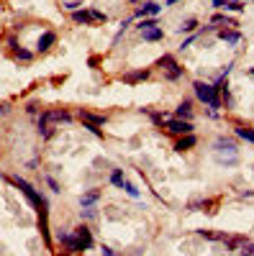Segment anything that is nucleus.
I'll list each match as a JSON object with an SVG mask.
<instances>
[{
  "mask_svg": "<svg viewBox=\"0 0 254 256\" xmlns=\"http://www.w3.org/2000/svg\"><path fill=\"white\" fill-rule=\"evenodd\" d=\"M213 159L223 164V167H237L239 164V149L231 139H216L213 141Z\"/></svg>",
  "mask_w": 254,
  "mask_h": 256,
  "instance_id": "nucleus-1",
  "label": "nucleus"
},
{
  "mask_svg": "<svg viewBox=\"0 0 254 256\" xmlns=\"http://www.w3.org/2000/svg\"><path fill=\"white\" fill-rule=\"evenodd\" d=\"M8 179H11L18 190H21V195H23V197H26V200H29V203L36 208V213H41V210H49L47 197H44L41 192L31 185V182H26V179H21V177H8Z\"/></svg>",
  "mask_w": 254,
  "mask_h": 256,
  "instance_id": "nucleus-2",
  "label": "nucleus"
},
{
  "mask_svg": "<svg viewBox=\"0 0 254 256\" xmlns=\"http://www.w3.org/2000/svg\"><path fill=\"white\" fill-rule=\"evenodd\" d=\"M193 90H195L198 100H201V103H205L208 108H213V111H219V108H221V95H219V90H216L211 82L195 80V82H193Z\"/></svg>",
  "mask_w": 254,
  "mask_h": 256,
  "instance_id": "nucleus-3",
  "label": "nucleus"
},
{
  "mask_svg": "<svg viewBox=\"0 0 254 256\" xmlns=\"http://www.w3.org/2000/svg\"><path fill=\"white\" fill-rule=\"evenodd\" d=\"M72 21L83 26H93V23H105L108 16L103 11H98V8H80V11L72 13Z\"/></svg>",
  "mask_w": 254,
  "mask_h": 256,
  "instance_id": "nucleus-4",
  "label": "nucleus"
},
{
  "mask_svg": "<svg viewBox=\"0 0 254 256\" xmlns=\"http://www.w3.org/2000/svg\"><path fill=\"white\" fill-rule=\"evenodd\" d=\"M157 67L165 69V77H167V80H172V82L180 80V77L185 75V69L175 62V57H172V54H165V57H159V59H157Z\"/></svg>",
  "mask_w": 254,
  "mask_h": 256,
  "instance_id": "nucleus-5",
  "label": "nucleus"
},
{
  "mask_svg": "<svg viewBox=\"0 0 254 256\" xmlns=\"http://www.w3.org/2000/svg\"><path fill=\"white\" fill-rule=\"evenodd\" d=\"M72 121V115L69 111H65V108H49V111H44L41 118H39V123L41 126H51V123H69Z\"/></svg>",
  "mask_w": 254,
  "mask_h": 256,
  "instance_id": "nucleus-6",
  "label": "nucleus"
},
{
  "mask_svg": "<svg viewBox=\"0 0 254 256\" xmlns=\"http://www.w3.org/2000/svg\"><path fill=\"white\" fill-rule=\"evenodd\" d=\"M72 233H75V239H77V249H80V254L87 251V249H93V243H95V241H93V231H90L85 223H80Z\"/></svg>",
  "mask_w": 254,
  "mask_h": 256,
  "instance_id": "nucleus-7",
  "label": "nucleus"
},
{
  "mask_svg": "<svg viewBox=\"0 0 254 256\" xmlns=\"http://www.w3.org/2000/svg\"><path fill=\"white\" fill-rule=\"evenodd\" d=\"M165 128H167L169 133H177V136L193 133V123H190V121H183V118H167V121H165Z\"/></svg>",
  "mask_w": 254,
  "mask_h": 256,
  "instance_id": "nucleus-8",
  "label": "nucleus"
},
{
  "mask_svg": "<svg viewBox=\"0 0 254 256\" xmlns=\"http://www.w3.org/2000/svg\"><path fill=\"white\" fill-rule=\"evenodd\" d=\"M57 241H59L62 246H65L67 251H72V254H80L75 233H72V231H67V228H59V231H57Z\"/></svg>",
  "mask_w": 254,
  "mask_h": 256,
  "instance_id": "nucleus-9",
  "label": "nucleus"
},
{
  "mask_svg": "<svg viewBox=\"0 0 254 256\" xmlns=\"http://www.w3.org/2000/svg\"><path fill=\"white\" fill-rule=\"evenodd\" d=\"M54 44H57V33H54V31H44L39 36V41H36V51L44 54V51H49Z\"/></svg>",
  "mask_w": 254,
  "mask_h": 256,
  "instance_id": "nucleus-10",
  "label": "nucleus"
},
{
  "mask_svg": "<svg viewBox=\"0 0 254 256\" xmlns=\"http://www.w3.org/2000/svg\"><path fill=\"white\" fill-rule=\"evenodd\" d=\"M159 11H162V3H144L139 11L134 13V18H154Z\"/></svg>",
  "mask_w": 254,
  "mask_h": 256,
  "instance_id": "nucleus-11",
  "label": "nucleus"
},
{
  "mask_svg": "<svg viewBox=\"0 0 254 256\" xmlns=\"http://www.w3.org/2000/svg\"><path fill=\"white\" fill-rule=\"evenodd\" d=\"M80 121L85 126H105V115H98V113H90V111H80Z\"/></svg>",
  "mask_w": 254,
  "mask_h": 256,
  "instance_id": "nucleus-12",
  "label": "nucleus"
},
{
  "mask_svg": "<svg viewBox=\"0 0 254 256\" xmlns=\"http://www.w3.org/2000/svg\"><path fill=\"white\" fill-rule=\"evenodd\" d=\"M219 39L226 41V44H231V47H237V44L241 41V31H237V29H221Z\"/></svg>",
  "mask_w": 254,
  "mask_h": 256,
  "instance_id": "nucleus-13",
  "label": "nucleus"
},
{
  "mask_svg": "<svg viewBox=\"0 0 254 256\" xmlns=\"http://www.w3.org/2000/svg\"><path fill=\"white\" fill-rule=\"evenodd\" d=\"M139 33H141L144 41H162V39H165V31H162L159 26H149V29H144Z\"/></svg>",
  "mask_w": 254,
  "mask_h": 256,
  "instance_id": "nucleus-14",
  "label": "nucleus"
},
{
  "mask_svg": "<svg viewBox=\"0 0 254 256\" xmlns=\"http://www.w3.org/2000/svg\"><path fill=\"white\" fill-rule=\"evenodd\" d=\"M144 80H149V69H136V72H126L123 75L126 85H136V82H144Z\"/></svg>",
  "mask_w": 254,
  "mask_h": 256,
  "instance_id": "nucleus-15",
  "label": "nucleus"
},
{
  "mask_svg": "<svg viewBox=\"0 0 254 256\" xmlns=\"http://www.w3.org/2000/svg\"><path fill=\"white\" fill-rule=\"evenodd\" d=\"M101 200V190H87L85 195H80V208H93Z\"/></svg>",
  "mask_w": 254,
  "mask_h": 256,
  "instance_id": "nucleus-16",
  "label": "nucleus"
},
{
  "mask_svg": "<svg viewBox=\"0 0 254 256\" xmlns=\"http://www.w3.org/2000/svg\"><path fill=\"white\" fill-rule=\"evenodd\" d=\"M195 144H198V139H195L193 133H187V136H183V139H180V141L175 144V151H177V154H185V151L193 149Z\"/></svg>",
  "mask_w": 254,
  "mask_h": 256,
  "instance_id": "nucleus-17",
  "label": "nucleus"
},
{
  "mask_svg": "<svg viewBox=\"0 0 254 256\" xmlns=\"http://www.w3.org/2000/svg\"><path fill=\"white\" fill-rule=\"evenodd\" d=\"M175 118L190 121V118H193V103H190V100H183V103L177 105V111H175Z\"/></svg>",
  "mask_w": 254,
  "mask_h": 256,
  "instance_id": "nucleus-18",
  "label": "nucleus"
},
{
  "mask_svg": "<svg viewBox=\"0 0 254 256\" xmlns=\"http://www.w3.org/2000/svg\"><path fill=\"white\" fill-rule=\"evenodd\" d=\"M198 236H203L208 241H219V243H226V239H229V233L223 231H198Z\"/></svg>",
  "mask_w": 254,
  "mask_h": 256,
  "instance_id": "nucleus-19",
  "label": "nucleus"
},
{
  "mask_svg": "<svg viewBox=\"0 0 254 256\" xmlns=\"http://www.w3.org/2000/svg\"><path fill=\"white\" fill-rule=\"evenodd\" d=\"M13 57H16L18 62H31V59H34V51H29V49H21V47H16V49H13Z\"/></svg>",
  "mask_w": 254,
  "mask_h": 256,
  "instance_id": "nucleus-20",
  "label": "nucleus"
},
{
  "mask_svg": "<svg viewBox=\"0 0 254 256\" xmlns=\"http://www.w3.org/2000/svg\"><path fill=\"white\" fill-rule=\"evenodd\" d=\"M123 182H126V177H123V169H113V172H111V185L121 190V187H123Z\"/></svg>",
  "mask_w": 254,
  "mask_h": 256,
  "instance_id": "nucleus-21",
  "label": "nucleus"
},
{
  "mask_svg": "<svg viewBox=\"0 0 254 256\" xmlns=\"http://www.w3.org/2000/svg\"><path fill=\"white\" fill-rule=\"evenodd\" d=\"M121 190H123V192H126V195H129V197H134V200H139V197H141V192L136 190V185H134V182H129V179L123 182V187H121Z\"/></svg>",
  "mask_w": 254,
  "mask_h": 256,
  "instance_id": "nucleus-22",
  "label": "nucleus"
},
{
  "mask_svg": "<svg viewBox=\"0 0 254 256\" xmlns=\"http://www.w3.org/2000/svg\"><path fill=\"white\" fill-rule=\"evenodd\" d=\"M239 254H241V256H254V241H249V239L244 241V243L239 246Z\"/></svg>",
  "mask_w": 254,
  "mask_h": 256,
  "instance_id": "nucleus-23",
  "label": "nucleus"
},
{
  "mask_svg": "<svg viewBox=\"0 0 254 256\" xmlns=\"http://www.w3.org/2000/svg\"><path fill=\"white\" fill-rule=\"evenodd\" d=\"M195 29H198V21H195V18H187V21H183V26H180V31H183V33H185V31L193 33Z\"/></svg>",
  "mask_w": 254,
  "mask_h": 256,
  "instance_id": "nucleus-24",
  "label": "nucleus"
},
{
  "mask_svg": "<svg viewBox=\"0 0 254 256\" xmlns=\"http://www.w3.org/2000/svg\"><path fill=\"white\" fill-rule=\"evenodd\" d=\"M223 11H234V13H241L244 11V5L241 3H237V0H226V8Z\"/></svg>",
  "mask_w": 254,
  "mask_h": 256,
  "instance_id": "nucleus-25",
  "label": "nucleus"
},
{
  "mask_svg": "<svg viewBox=\"0 0 254 256\" xmlns=\"http://www.w3.org/2000/svg\"><path fill=\"white\" fill-rule=\"evenodd\" d=\"M80 215H83L85 221H93V218H95V210H93V208H83V210H80Z\"/></svg>",
  "mask_w": 254,
  "mask_h": 256,
  "instance_id": "nucleus-26",
  "label": "nucleus"
},
{
  "mask_svg": "<svg viewBox=\"0 0 254 256\" xmlns=\"http://www.w3.org/2000/svg\"><path fill=\"white\" fill-rule=\"evenodd\" d=\"M65 8L75 13V11H80V8H83V3H80V0H69V3H65Z\"/></svg>",
  "mask_w": 254,
  "mask_h": 256,
  "instance_id": "nucleus-27",
  "label": "nucleus"
},
{
  "mask_svg": "<svg viewBox=\"0 0 254 256\" xmlns=\"http://www.w3.org/2000/svg\"><path fill=\"white\" fill-rule=\"evenodd\" d=\"M101 256H119V254H116L111 246H101Z\"/></svg>",
  "mask_w": 254,
  "mask_h": 256,
  "instance_id": "nucleus-28",
  "label": "nucleus"
},
{
  "mask_svg": "<svg viewBox=\"0 0 254 256\" xmlns=\"http://www.w3.org/2000/svg\"><path fill=\"white\" fill-rule=\"evenodd\" d=\"M195 39H198V33H193V36H187V39H185L183 44H180V49H187V47H190V44H193Z\"/></svg>",
  "mask_w": 254,
  "mask_h": 256,
  "instance_id": "nucleus-29",
  "label": "nucleus"
},
{
  "mask_svg": "<svg viewBox=\"0 0 254 256\" xmlns=\"http://www.w3.org/2000/svg\"><path fill=\"white\" fill-rule=\"evenodd\" d=\"M47 185H49L54 192H62V190H59V185H57V179H54V177H47Z\"/></svg>",
  "mask_w": 254,
  "mask_h": 256,
  "instance_id": "nucleus-30",
  "label": "nucleus"
},
{
  "mask_svg": "<svg viewBox=\"0 0 254 256\" xmlns=\"http://www.w3.org/2000/svg\"><path fill=\"white\" fill-rule=\"evenodd\" d=\"M211 5L219 8V11H223V8H226V0H211Z\"/></svg>",
  "mask_w": 254,
  "mask_h": 256,
  "instance_id": "nucleus-31",
  "label": "nucleus"
},
{
  "mask_svg": "<svg viewBox=\"0 0 254 256\" xmlns=\"http://www.w3.org/2000/svg\"><path fill=\"white\" fill-rule=\"evenodd\" d=\"M8 47H11V49H16V47H18V41H16V36H11V39H8Z\"/></svg>",
  "mask_w": 254,
  "mask_h": 256,
  "instance_id": "nucleus-32",
  "label": "nucleus"
},
{
  "mask_svg": "<svg viewBox=\"0 0 254 256\" xmlns=\"http://www.w3.org/2000/svg\"><path fill=\"white\" fill-rule=\"evenodd\" d=\"M8 113V105H0V115H5Z\"/></svg>",
  "mask_w": 254,
  "mask_h": 256,
  "instance_id": "nucleus-33",
  "label": "nucleus"
},
{
  "mask_svg": "<svg viewBox=\"0 0 254 256\" xmlns=\"http://www.w3.org/2000/svg\"><path fill=\"white\" fill-rule=\"evenodd\" d=\"M177 3V0H165V5H175Z\"/></svg>",
  "mask_w": 254,
  "mask_h": 256,
  "instance_id": "nucleus-34",
  "label": "nucleus"
},
{
  "mask_svg": "<svg viewBox=\"0 0 254 256\" xmlns=\"http://www.w3.org/2000/svg\"><path fill=\"white\" fill-rule=\"evenodd\" d=\"M249 75H252V77H254V69H249Z\"/></svg>",
  "mask_w": 254,
  "mask_h": 256,
  "instance_id": "nucleus-35",
  "label": "nucleus"
},
{
  "mask_svg": "<svg viewBox=\"0 0 254 256\" xmlns=\"http://www.w3.org/2000/svg\"><path fill=\"white\" fill-rule=\"evenodd\" d=\"M131 3H139V0H131Z\"/></svg>",
  "mask_w": 254,
  "mask_h": 256,
  "instance_id": "nucleus-36",
  "label": "nucleus"
}]
</instances>
